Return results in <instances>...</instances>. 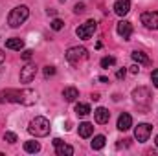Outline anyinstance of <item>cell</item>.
<instances>
[{
	"instance_id": "obj_5",
	"label": "cell",
	"mask_w": 158,
	"mask_h": 156,
	"mask_svg": "<svg viewBox=\"0 0 158 156\" xmlns=\"http://www.w3.org/2000/svg\"><path fill=\"white\" fill-rule=\"evenodd\" d=\"M142 24L149 30H158V11H145L140 17Z\"/></svg>"
},
{
	"instance_id": "obj_23",
	"label": "cell",
	"mask_w": 158,
	"mask_h": 156,
	"mask_svg": "<svg viewBox=\"0 0 158 156\" xmlns=\"http://www.w3.org/2000/svg\"><path fill=\"white\" fill-rule=\"evenodd\" d=\"M50 26H52V30H53V31H61V30L64 28V22H63L61 18H53V20L50 22Z\"/></svg>"
},
{
	"instance_id": "obj_26",
	"label": "cell",
	"mask_w": 158,
	"mask_h": 156,
	"mask_svg": "<svg viewBox=\"0 0 158 156\" xmlns=\"http://www.w3.org/2000/svg\"><path fill=\"white\" fill-rule=\"evenodd\" d=\"M44 76H46V77L55 76V68H53V66H46V68H44Z\"/></svg>"
},
{
	"instance_id": "obj_1",
	"label": "cell",
	"mask_w": 158,
	"mask_h": 156,
	"mask_svg": "<svg viewBox=\"0 0 158 156\" xmlns=\"http://www.w3.org/2000/svg\"><path fill=\"white\" fill-rule=\"evenodd\" d=\"M30 134H33L35 138H44L50 134V121L44 116H37L30 121V127H28Z\"/></svg>"
},
{
	"instance_id": "obj_6",
	"label": "cell",
	"mask_w": 158,
	"mask_h": 156,
	"mask_svg": "<svg viewBox=\"0 0 158 156\" xmlns=\"http://www.w3.org/2000/svg\"><path fill=\"white\" fill-rule=\"evenodd\" d=\"M151 130H153V127H151L149 123H140V125L134 129V138H136L140 143H143V142H147V140H149Z\"/></svg>"
},
{
	"instance_id": "obj_3",
	"label": "cell",
	"mask_w": 158,
	"mask_h": 156,
	"mask_svg": "<svg viewBox=\"0 0 158 156\" xmlns=\"http://www.w3.org/2000/svg\"><path fill=\"white\" fill-rule=\"evenodd\" d=\"M86 59H88V50L83 48V46H72V48L66 50V61L70 64H79Z\"/></svg>"
},
{
	"instance_id": "obj_27",
	"label": "cell",
	"mask_w": 158,
	"mask_h": 156,
	"mask_svg": "<svg viewBox=\"0 0 158 156\" xmlns=\"http://www.w3.org/2000/svg\"><path fill=\"white\" fill-rule=\"evenodd\" d=\"M31 57H33V51H31V50H24V51H22V59H24V61H30Z\"/></svg>"
},
{
	"instance_id": "obj_20",
	"label": "cell",
	"mask_w": 158,
	"mask_h": 156,
	"mask_svg": "<svg viewBox=\"0 0 158 156\" xmlns=\"http://www.w3.org/2000/svg\"><path fill=\"white\" fill-rule=\"evenodd\" d=\"M105 142H107V138H105L103 134H98V136H94V140H92V149H94V151H99V149H103V147H105Z\"/></svg>"
},
{
	"instance_id": "obj_25",
	"label": "cell",
	"mask_w": 158,
	"mask_h": 156,
	"mask_svg": "<svg viewBox=\"0 0 158 156\" xmlns=\"http://www.w3.org/2000/svg\"><path fill=\"white\" fill-rule=\"evenodd\" d=\"M4 142H7V143H17V134H15V132H6V134H4Z\"/></svg>"
},
{
	"instance_id": "obj_15",
	"label": "cell",
	"mask_w": 158,
	"mask_h": 156,
	"mask_svg": "<svg viewBox=\"0 0 158 156\" xmlns=\"http://www.w3.org/2000/svg\"><path fill=\"white\" fill-rule=\"evenodd\" d=\"M132 127V117H131V114H127V112H123V114H119L118 117V129L119 130H129Z\"/></svg>"
},
{
	"instance_id": "obj_18",
	"label": "cell",
	"mask_w": 158,
	"mask_h": 156,
	"mask_svg": "<svg viewBox=\"0 0 158 156\" xmlns=\"http://www.w3.org/2000/svg\"><path fill=\"white\" fill-rule=\"evenodd\" d=\"M77 130H79V136H81V138H90L92 132H94V125L88 123V121H83V123H79Z\"/></svg>"
},
{
	"instance_id": "obj_29",
	"label": "cell",
	"mask_w": 158,
	"mask_h": 156,
	"mask_svg": "<svg viewBox=\"0 0 158 156\" xmlns=\"http://www.w3.org/2000/svg\"><path fill=\"white\" fill-rule=\"evenodd\" d=\"M74 11H76V13H83V11H85V4H76V7H74Z\"/></svg>"
},
{
	"instance_id": "obj_19",
	"label": "cell",
	"mask_w": 158,
	"mask_h": 156,
	"mask_svg": "<svg viewBox=\"0 0 158 156\" xmlns=\"http://www.w3.org/2000/svg\"><path fill=\"white\" fill-rule=\"evenodd\" d=\"M6 48L7 50H22L24 48V40L22 39H19V37H13V39H7L6 40Z\"/></svg>"
},
{
	"instance_id": "obj_8",
	"label": "cell",
	"mask_w": 158,
	"mask_h": 156,
	"mask_svg": "<svg viewBox=\"0 0 158 156\" xmlns=\"http://www.w3.org/2000/svg\"><path fill=\"white\" fill-rule=\"evenodd\" d=\"M19 99H20V90L7 88L0 92V103H19Z\"/></svg>"
},
{
	"instance_id": "obj_17",
	"label": "cell",
	"mask_w": 158,
	"mask_h": 156,
	"mask_svg": "<svg viewBox=\"0 0 158 156\" xmlns=\"http://www.w3.org/2000/svg\"><path fill=\"white\" fill-rule=\"evenodd\" d=\"M131 57H132V61L138 63V64H151V59L147 57V53H143V51H140V50H134V51L131 53Z\"/></svg>"
},
{
	"instance_id": "obj_16",
	"label": "cell",
	"mask_w": 158,
	"mask_h": 156,
	"mask_svg": "<svg viewBox=\"0 0 158 156\" xmlns=\"http://www.w3.org/2000/svg\"><path fill=\"white\" fill-rule=\"evenodd\" d=\"M63 97H64V101L74 103V101L79 97V90L76 88V86H66V88L63 90Z\"/></svg>"
},
{
	"instance_id": "obj_14",
	"label": "cell",
	"mask_w": 158,
	"mask_h": 156,
	"mask_svg": "<svg viewBox=\"0 0 158 156\" xmlns=\"http://www.w3.org/2000/svg\"><path fill=\"white\" fill-rule=\"evenodd\" d=\"M131 11V0H116L114 4V13L119 17H125Z\"/></svg>"
},
{
	"instance_id": "obj_7",
	"label": "cell",
	"mask_w": 158,
	"mask_h": 156,
	"mask_svg": "<svg viewBox=\"0 0 158 156\" xmlns=\"http://www.w3.org/2000/svg\"><path fill=\"white\" fill-rule=\"evenodd\" d=\"M132 97H134V101L138 103V105H142V107H147L149 103H151V94H149V90L147 88H136L134 92H132Z\"/></svg>"
},
{
	"instance_id": "obj_12",
	"label": "cell",
	"mask_w": 158,
	"mask_h": 156,
	"mask_svg": "<svg viewBox=\"0 0 158 156\" xmlns=\"http://www.w3.org/2000/svg\"><path fill=\"white\" fill-rule=\"evenodd\" d=\"M118 35L121 37L123 40H129L131 39V35H132V24L131 22H127V20H121L118 22Z\"/></svg>"
},
{
	"instance_id": "obj_2",
	"label": "cell",
	"mask_w": 158,
	"mask_h": 156,
	"mask_svg": "<svg viewBox=\"0 0 158 156\" xmlns=\"http://www.w3.org/2000/svg\"><path fill=\"white\" fill-rule=\"evenodd\" d=\"M28 17H30L28 6H17L15 9H11V13H9V17H7V24H9L11 28H19V26H22V24L28 20Z\"/></svg>"
},
{
	"instance_id": "obj_10",
	"label": "cell",
	"mask_w": 158,
	"mask_h": 156,
	"mask_svg": "<svg viewBox=\"0 0 158 156\" xmlns=\"http://www.w3.org/2000/svg\"><path fill=\"white\" fill-rule=\"evenodd\" d=\"M35 74H37V66L35 64H26L22 70H20V83L28 84L35 79Z\"/></svg>"
},
{
	"instance_id": "obj_33",
	"label": "cell",
	"mask_w": 158,
	"mask_h": 156,
	"mask_svg": "<svg viewBox=\"0 0 158 156\" xmlns=\"http://www.w3.org/2000/svg\"><path fill=\"white\" fill-rule=\"evenodd\" d=\"M155 143H156V147H158V136H156V140H155Z\"/></svg>"
},
{
	"instance_id": "obj_11",
	"label": "cell",
	"mask_w": 158,
	"mask_h": 156,
	"mask_svg": "<svg viewBox=\"0 0 158 156\" xmlns=\"http://www.w3.org/2000/svg\"><path fill=\"white\" fill-rule=\"evenodd\" d=\"M35 101H37V92H35V90H30V88L20 90V99H19V103L30 107V105H35Z\"/></svg>"
},
{
	"instance_id": "obj_9",
	"label": "cell",
	"mask_w": 158,
	"mask_h": 156,
	"mask_svg": "<svg viewBox=\"0 0 158 156\" xmlns=\"http://www.w3.org/2000/svg\"><path fill=\"white\" fill-rule=\"evenodd\" d=\"M53 147H55V153L59 156H72L74 154V147H70V145H66L61 138H55L53 142Z\"/></svg>"
},
{
	"instance_id": "obj_30",
	"label": "cell",
	"mask_w": 158,
	"mask_h": 156,
	"mask_svg": "<svg viewBox=\"0 0 158 156\" xmlns=\"http://www.w3.org/2000/svg\"><path fill=\"white\" fill-rule=\"evenodd\" d=\"M125 74H127V70H125V68H119L118 72H116V77H118V79H123V77H125Z\"/></svg>"
},
{
	"instance_id": "obj_22",
	"label": "cell",
	"mask_w": 158,
	"mask_h": 156,
	"mask_svg": "<svg viewBox=\"0 0 158 156\" xmlns=\"http://www.w3.org/2000/svg\"><path fill=\"white\" fill-rule=\"evenodd\" d=\"M24 151L35 154V153H39L40 151V143L39 142H26V143H24Z\"/></svg>"
},
{
	"instance_id": "obj_31",
	"label": "cell",
	"mask_w": 158,
	"mask_h": 156,
	"mask_svg": "<svg viewBox=\"0 0 158 156\" xmlns=\"http://www.w3.org/2000/svg\"><path fill=\"white\" fill-rule=\"evenodd\" d=\"M140 72V64H132L131 66V74H138Z\"/></svg>"
},
{
	"instance_id": "obj_4",
	"label": "cell",
	"mask_w": 158,
	"mask_h": 156,
	"mask_svg": "<svg viewBox=\"0 0 158 156\" xmlns=\"http://www.w3.org/2000/svg\"><path fill=\"white\" fill-rule=\"evenodd\" d=\"M96 28H98V22H96V20H86L85 24H81L77 30H76V35H77L79 39L86 40V39H90V37L94 35Z\"/></svg>"
},
{
	"instance_id": "obj_28",
	"label": "cell",
	"mask_w": 158,
	"mask_h": 156,
	"mask_svg": "<svg viewBox=\"0 0 158 156\" xmlns=\"http://www.w3.org/2000/svg\"><path fill=\"white\" fill-rule=\"evenodd\" d=\"M151 81H153V84L158 88V68L156 70H153V74H151Z\"/></svg>"
},
{
	"instance_id": "obj_21",
	"label": "cell",
	"mask_w": 158,
	"mask_h": 156,
	"mask_svg": "<svg viewBox=\"0 0 158 156\" xmlns=\"http://www.w3.org/2000/svg\"><path fill=\"white\" fill-rule=\"evenodd\" d=\"M92 110H90V105H86V103H77L76 105V114L81 117H85V116H88Z\"/></svg>"
},
{
	"instance_id": "obj_24",
	"label": "cell",
	"mask_w": 158,
	"mask_h": 156,
	"mask_svg": "<svg viewBox=\"0 0 158 156\" xmlns=\"http://www.w3.org/2000/svg\"><path fill=\"white\" fill-rule=\"evenodd\" d=\"M114 63H116V59H114V57H103L99 64H101V68H109V66H112Z\"/></svg>"
},
{
	"instance_id": "obj_13",
	"label": "cell",
	"mask_w": 158,
	"mask_h": 156,
	"mask_svg": "<svg viewBox=\"0 0 158 156\" xmlns=\"http://www.w3.org/2000/svg\"><path fill=\"white\" fill-rule=\"evenodd\" d=\"M94 119H96V123L105 125V123H109V119H110V112H109L105 107H99V109L94 110Z\"/></svg>"
},
{
	"instance_id": "obj_32",
	"label": "cell",
	"mask_w": 158,
	"mask_h": 156,
	"mask_svg": "<svg viewBox=\"0 0 158 156\" xmlns=\"http://www.w3.org/2000/svg\"><path fill=\"white\" fill-rule=\"evenodd\" d=\"M4 61H6V53H4V51H2V50H0V64H2V63H4Z\"/></svg>"
}]
</instances>
